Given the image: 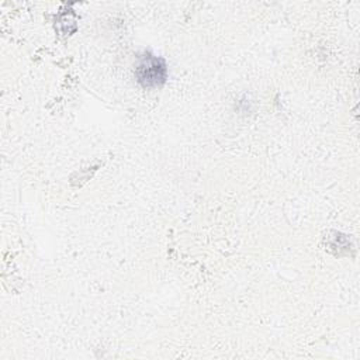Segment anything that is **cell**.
<instances>
[{"instance_id":"1","label":"cell","mask_w":360,"mask_h":360,"mask_svg":"<svg viewBox=\"0 0 360 360\" xmlns=\"http://www.w3.org/2000/svg\"><path fill=\"white\" fill-rule=\"evenodd\" d=\"M135 77L145 89L160 87L167 79V65L163 58L143 52L136 59Z\"/></svg>"}]
</instances>
